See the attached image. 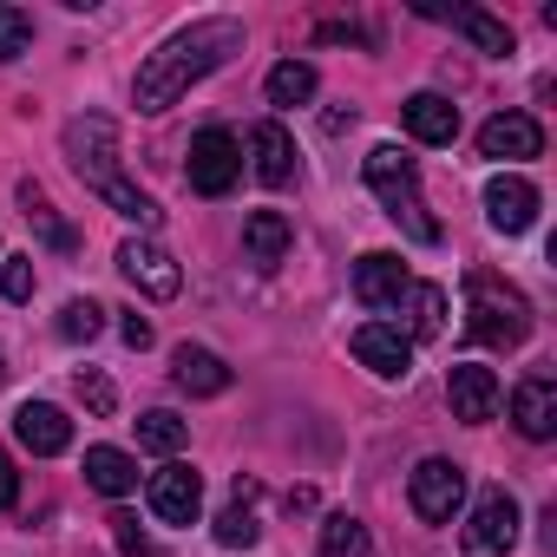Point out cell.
<instances>
[{"instance_id":"6da1fadb","label":"cell","mask_w":557,"mask_h":557,"mask_svg":"<svg viewBox=\"0 0 557 557\" xmlns=\"http://www.w3.org/2000/svg\"><path fill=\"white\" fill-rule=\"evenodd\" d=\"M230 53H243V21L210 14V21L177 27L158 53H145V66H138V79H132V106H138L145 119L171 112V106H177L197 79H210Z\"/></svg>"},{"instance_id":"7a4b0ae2","label":"cell","mask_w":557,"mask_h":557,"mask_svg":"<svg viewBox=\"0 0 557 557\" xmlns=\"http://www.w3.org/2000/svg\"><path fill=\"white\" fill-rule=\"evenodd\" d=\"M66 164H73V177H79L92 197H106V203H112L119 216H132L138 230L164 223L158 197L125 177V164H119V125H112L106 112H79V119L66 125Z\"/></svg>"},{"instance_id":"3957f363","label":"cell","mask_w":557,"mask_h":557,"mask_svg":"<svg viewBox=\"0 0 557 557\" xmlns=\"http://www.w3.org/2000/svg\"><path fill=\"white\" fill-rule=\"evenodd\" d=\"M466 335L479 342V348H524L531 342V302L505 283V275H492V269H472L466 275Z\"/></svg>"},{"instance_id":"277c9868","label":"cell","mask_w":557,"mask_h":557,"mask_svg":"<svg viewBox=\"0 0 557 557\" xmlns=\"http://www.w3.org/2000/svg\"><path fill=\"white\" fill-rule=\"evenodd\" d=\"M361 171H368V190L387 203L394 223H407L413 243H440V216L426 210V197H420V171H413V158H407L400 145H374Z\"/></svg>"},{"instance_id":"5b68a950","label":"cell","mask_w":557,"mask_h":557,"mask_svg":"<svg viewBox=\"0 0 557 557\" xmlns=\"http://www.w3.org/2000/svg\"><path fill=\"white\" fill-rule=\"evenodd\" d=\"M511 544H518V498L505 485H485L472 518H466V531H459V550L466 557H505Z\"/></svg>"},{"instance_id":"8992f818","label":"cell","mask_w":557,"mask_h":557,"mask_svg":"<svg viewBox=\"0 0 557 557\" xmlns=\"http://www.w3.org/2000/svg\"><path fill=\"white\" fill-rule=\"evenodd\" d=\"M236 177H243V145H236V132L203 125V132L190 138V190H197V197H230Z\"/></svg>"},{"instance_id":"52a82bcc","label":"cell","mask_w":557,"mask_h":557,"mask_svg":"<svg viewBox=\"0 0 557 557\" xmlns=\"http://www.w3.org/2000/svg\"><path fill=\"white\" fill-rule=\"evenodd\" d=\"M119 275H125L138 296H151V302H171V296L184 289V269H177L171 249H158L151 236H125V243H119Z\"/></svg>"},{"instance_id":"ba28073f","label":"cell","mask_w":557,"mask_h":557,"mask_svg":"<svg viewBox=\"0 0 557 557\" xmlns=\"http://www.w3.org/2000/svg\"><path fill=\"white\" fill-rule=\"evenodd\" d=\"M407 498H413V511L426 518V524H453V511H459V498H466V466H453V459H420L413 466V479H407Z\"/></svg>"},{"instance_id":"9c48e42d","label":"cell","mask_w":557,"mask_h":557,"mask_svg":"<svg viewBox=\"0 0 557 557\" xmlns=\"http://www.w3.org/2000/svg\"><path fill=\"white\" fill-rule=\"evenodd\" d=\"M407 289H413V275H407V262H400L394 249H368V256L355 262V302H361V309L387 315V309L407 302Z\"/></svg>"},{"instance_id":"30bf717a","label":"cell","mask_w":557,"mask_h":557,"mask_svg":"<svg viewBox=\"0 0 557 557\" xmlns=\"http://www.w3.org/2000/svg\"><path fill=\"white\" fill-rule=\"evenodd\" d=\"M145 498H151V518H158V524H197V511H203V479H197L184 459H171V466L151 472Z\"/></svg>"},{"instance_id":"8fae6325","label":"cell","mask_w":557,"mask_h":557,"mask_svg":"<svg viewBox=\"0 0 557 557\" xmlns=\"http://www.w3.org/2000/svg\"><path fill=\"white\" fill-rule=\"evenodd\" d=\"M355 361L381 381H407L413 374V335H400L394 322H361L355 329Z\"/></svg>"},{"instance_id":"7c38bea8","label":"cell","mask_w":557,"mask_h":557,"mask_svg":"<svg viewBox=\"0 0 557 557\" xmlns=\"http://www.w3.org/2000/svg\"><path fill=\"white\" fill-rule=\"evenodd\" d=\"M446 400H453V420H466V426H485V420H498V400H505V387H498V374H492V368H479V361H459V368L446 374Z\"/></svg>"},{"instance_id":"4fadbf2b","label":"cell","mask_w":557,"mask_h":557,"mask_svg":"<svg viewBox=\"0 0 557 557\" xmlns=\"http://www.w3.org/2000/svg\"><path fill=\"white\" fill-rule=\"evenodd\" d=\"M485 223L505 230V236H524V230L537 223V184L518 177V171H498V177L485 184Z\"/></svg>"},{"instance_id":"5bb4252c","label":"cell","mask_w":557,"mask_h":557,"mask_svg":"<svg viewBox=\"0 0 557 557\" xmlns=\"http://www.w3.org/2000/svg\"><path fill=\"white\" fill-rule=\"evenodd\" d=\"M479 151H485V158H498V164H524V158H537V151H544V132H537V119H531V112H498V119H485V125H479Z\"/></svg>"},{"instance_id":"9a60e30c","label":"cell","mask_w":557,"mask_h":557,"mask_svg":"<svg viewBox=\"0 0 557 557\" xmlns=\"http://www.w3.org/2000/svg\"><path fill=\"white\" fill-rule=\"evenodd\" d=\"M14 440H21L34 459H60V453L73 446V420H66L53 400H27V407L14 413Z\"/></svg>"},{"instance_id":"2e32d148","label":"cell","mask_w":557,"mask_h":557,"mask_svg":"<svg viewBox=\"0 0 557 557\" xmlns=\"http://www.w3.org/2000/svg\"><path fill=\"white\" fill-rule=\"evenodd\" d=\"M249 158H256V177H262L269 190H283V184L296 177V138H289V125H283V119H262V125L249 132Z\"/></svg>"},{"instance_id":"e0dca14e","label":"cell","mask_w":557,"mask_h":557,"mask_svg":"<svg viewBox=\"0 0 557 557\" xmlns=\"http://www.w3.org/2000/svg\"><path fill=\"white\" fill-rule=\"evenodd\" d=\"M420 14H426V21H453V27H459L479 53H492V60H505V53L518 47L511 27H505L498 14H485V8H433V0H420Z\"/></svg>"},{"instance_id":"ac0fdd59","label":"cell","mask_w":557,"mask_h":557,"mask_svg":"<svg viewBox=\"0 0 557 557\" xmlns=\"http://www.w3.org/2000/svg\"><path fill=\"white\" fill-rule=\"evenodd\" d=\"M171 381L184 387V394H197V400H216V394H230V368H223V355H210V348H197V342H184L177 355H171Z\"/></svg>"},{"instance_id":"d6986e66","label":"cell","mask_w":557,"mask_h":557,"mask_svg":"<svg viewBox=\"0 0 557 557\" xmlns=\"http://www.w3.org/2000/svg\"><path fill=\"white\" fill-rule=\"evenodd\" d=\"M400 119H407V132H413L420 145H453V138H459V106H453L446 92H413V99L400 106Z\"/></svg>"},{"instance_id":"ffe728a7","label":"cell","mask_w":557,"mask_h":557,"mask_svg":"<svg viewBox=\"0 0 557 557\" xmlns=\"http://www.w3.org/2000/svg\"><path fill=\"white\" fill-rule=\"evenodd\" d=\"M511 420H518L524 440H550V433H557V387H550L544 374L518 381V387H511Z\"/></svg>"},{"instance_id":"44dd1931","label":"cell","mask_w":557,"mask_h":557,"mask_svg":"<svg viewBox=\"0 0 557 557\" xmlns=\"http://www.w3.org/2000/svg\"><path fill=\"white\" fill-rule=\"evenodd\" d=\"M289 243H296V230H289L283 210H249L243 216V249H249L256 269H275V262L289 256Z\"/></svg>"},{"instance_id":"7402d4cb","label":"cell","mask_w":557,"mask_h":557,"mask_svg":"<svg viewBox=\"0 0 557 557\" xmlns=\"http://www.w3.org/2000/svg\"><path fill=\"white\" fill-rule=\"evenodd\" d=\"M86 485L106 498H132L138 492V459L119 446H86Z\"/></svg>"},{"instance_id":"603a6c76","label":"cell","mask_w":557,"mask_h":557,"mask_svg":"<svg viewBox=\"0 0 557 557\" xmlns=\"http://www.w3.org/2000/svg\"><path fill=\"white\" fill-rule=\"evenodd\" d=\"M256 537H262V524H256V485L236 479V498L216 511V544H223V550H249Z\"/></svg>"},{"instance_id":"cb8c5ba5","label":"cell","mask_w":557,"mask_h":557,"mask_svg":"<svg viewBox=\"0 0 557 557\" xmlns=\"http://www.w3.org/2000/svg\"><path fill=\"white\" fill-rule=\"evenodd\" d=\"M322 557H374L368 524L348 518V511H329V518H322Z\"/></svg>"},{"instance_id":"d4e9b609","label":"cell","mask_w":557,"mask_h":557,"mask_svg":"<svg viewBox=\"0 0 557 557\" xmlns=\"http://www.w3.org/2000/svg\"><path fill=\"white\" fill-rule=\"evenodd\" d=\"M315 99V66L309 60H283L269 73V106H309Z\"/></svg>"},{"instance_id":"484cf974","label":"cell","mask_w":557,"mask_h":557,"mask_svg":"<svg viewBox=\"0 0 557 557\" xmlns=\"http://www.w3.org/2000/svg\"><path fill=\"white\" fill-rule=\"evenodd\" d=\"M407 302H413V335H420V342L446 335V289H440V283H413Z\"/></svg>"},{"instance_id":"4316f807","label":"cell","mask_w":557,"mask_h":557,"mask_svg":"<svg viewBox=\"0 0 557 557\" xmlns=\"http://www.w3.org/2000/svg\"><path fill=\"white\" fill-rule=\"evenodd\" d=\"M184 440H190V426H184L177 413H164V407L138 420V446H145V453H164V459H171V453H184Z\"/></svg>"},{"instance_id":"83f0119b","label":"cell","mask_w":557,"mask_h":557,"mask_svg":"<svg viewBox=\"0 0 557 557\" xmlns=\"http://www.w3.org/2000/svg\"><path fill=\"white\" fill-rule=\"evenodd\" d=\"M21 210H27V223H34L53 249H73V230L53 216V203H47V190H40V184H21Z\"/></svg>"},{"instance_id":"f1b7e54d","label":"cell","mask_w":557,"mask_h":557,"mask_svg":"<svg viewBox=\"0 0 557 557\" xmlns=\"http://www.w3.org/2000/svg\"><path fill=\"white\" fill-rule=\"evenodd\" d=\"M27 47H34V14H27V8H8V0H0V66H14Z\"/></svg>"},{"instance_id":"f546056e","label":"cell","mask_w":557,"mask_h":557,"mask_svg":"<svg viewBox=\"0 0 557 557\" xmlns=\"http://www.w3.org/2000/svg\"><path fill=\"white\" fill-rule=\"evenodd\" d=\"M106 329V309L99 302H66L60 309V342H92Z\"/></svg>"},{"instance_id":"4dcf8cb0","label":"cell","mask_w":557,"mask_h":557,"mask_svg":"<svg viewBox=\"0 0 557 557\" xmlns=\"http://www.w3.org/2000/svg\"><path fill=\"white\" fill-rule=\"evenodd\" d=\"M0 296H8V302L34 296V256H0Z\"/></svg>"},{"instance_id":"1f68e13d","label":"cell","mask_w":557,"mask_h":557,"mask_svg":"<svg viewBox=\"0 0 557 557\" xmlns=\"http://www.w3.org/2000/svg\"><path fill=\"white\" fill-rule=\"evenodd\" d=\"M79 400H86V413H99V420H112V413H119V387H112L106 374H92V368L79 374Z\"/></svg>"},{"instance_id":"d6a6232c","label":"cell","mask_w":557,"mask_h":557,"mask_svg":"<svg viewBox=\"0 0 557 557\" xmlns=\"http://www.w3.org/2000/svg\"><path fill=\"white\" fill-rule=\"evenodd\" d=\"M112 537H119V550H125V557H151V544H145V531H138V518H132V511H119V518H112Z\"/></svg>"},{"instance_id":"836d02e7","label":"cell","mask_w":557,"mask_h":557,"mask_svg":"<svg viewBox=\"0 0 557 557\" xmlns=\"http://www.w3.org/2000/svg\"><path fill=\"white\" fill-rule=\"evenodd\" d=\"M8 505H21V472H14L8 453H0V511H8Z\"/></svg>"},{"instance_id":"e575fe53","label":"cell","mask_w":557,"mask_h":557,"mask_svg":"<svg viewBox=\"0 0 557 557\" xmlns=\"http://www.w3.org/2000/svg\"><path fill=\"white\" fill-rule=\"evenodd\" d=\"M119 335H125V348H151V322H145V315H125Z\"/></svg>"},{"instance_id":"d590c367","label":"cell","mask_w":557,"mask_h":557,"mask_svg":"<svg viewBox=\"0 0 557 557\" xmlns=\"http://www.w3.org/2000/svg\"><path fill=\"white\" fill-rule=\"evenodd\" d=\"M0 381H8V355H0Z\"/></svg>"}]
</instances>
